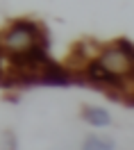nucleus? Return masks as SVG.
<instances>
[{"label": "nucleus", "instance_id": "nucleus-6", "mask_svg": "<svg viewBox=\"0 0 134 150\" xmlns=\"http://www.w3.org/2000/svg\"><path fill=\"white\" fill-rule=\"evenodd\" d=\"M116 46L121 48L130 59H134V43H132V41H127V39H118V41H116Z\"/></svg>", "mask_w": 134, "mask_h": 150}, {"label": "nucleus", "instance_id": "nucleus-3", "mask_svg": "<svg viewBox=\"0 0 134 150\" xmlns=\"http://www.w3.org/2000/svg\"><path fill=\"white\" fill-rule=\"evenodd\" d=\"M86 77L91 82H100V84H111V86H121V77H116L111 71H107L105 66L100 64V59L89 62L86 64Z\"/></svg>", "mask_w": 134, "mask_h": 150}, {"label": "nucleus", "instance_id": "nucleus-4", "mask_svg": "<svg viewBox=\"0 0 134 150\" xmlns=\"http://www.w3.org/2000/svg\"><path fill=\"white\" fill-rule=\"evenodd\" d=\"M84 118L91 123V125H96V127H102V125H109V123H111L109 114H107L105 109H98V107H86Z\"/></svg>", "mask_w": 134, "mask_h": 150}, {"label": "nucleus", "instance_id": "nucleus-1", "mask_svg": "<svg viewBox=\"0 0 134 150\" xmlns=\"http://www.w3.org/2000/svg\"><path fill=\"white\" fill-rule=\"evenodd\" d=\"M2 46L9 52H20L32 46H46V34L32 21H16L2 37Z\"/></svg>", "mask_w": 134, "mask_h": 150}, {"label": "nucleus", "instance_id": "nucleus-5", "mask_svg": "<svg viewBox=\"0 0 134 150\" xmlns=\"http://www.w3.org/2000/svg\"><path fill=\"white\" fill-rule=\"evenodd\" d=\"M84 148H89V150H111L114 143L105 141V139H98V137H91V139L84 141Z\"/></svg>", "mask_w": 134, "mask_h": 150}, {"label": "nucleus", "instance_id": "nucleus-2", "mask_svg": "<svg viewBox=\"0 0 134 150\" xmlns=\"http://www.w3.org/2000/svg\"><path fill=\"white\" fill-rule=\"evenodd\" d=\"M100 64L105 66L107 71H111L116 77H121V80L134 77V59H130L118 46H111V48H107V50H102Z\"/></svg>", "mask_w": 134, "mask_h": 150}]
</instances>
